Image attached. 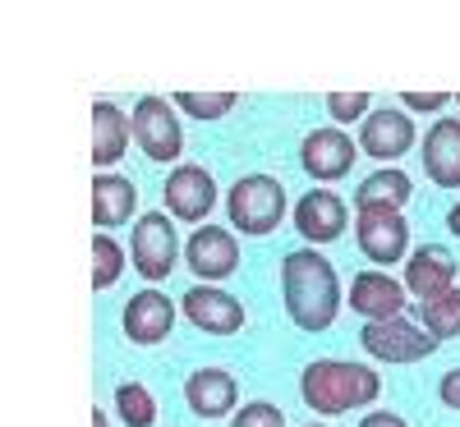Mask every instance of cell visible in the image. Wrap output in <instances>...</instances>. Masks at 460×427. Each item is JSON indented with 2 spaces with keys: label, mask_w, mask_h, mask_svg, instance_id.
I'll return each instance as SVG.
<instances>
[{
  "label": "cell",
  "mask_w": 460,
  "mask_h": 427,
  "mask_svg": "<svg viewBox=\"0 0 460 427\" xmlns=\"http://www.w3.org/2000/svg\"><path fill=\"white\" fill-rule=\"evenodd\" d=\"M281 299H286V318L314 336L341 318V303H345L336 266L309 244L281 257Z\"/></svg>",
  "instance_id": "cell-1"
},
{
  "label": "cell",
  "mask_w": 460,
  "mask_h": 427,
  "mask_svg": "<svg viewBox=\"0 0 460 427\" xmlns=\"http://www.w3.org/2000/svg\"><path fill=\"white\" fill-rule=\"evenodd\" d=\"M299 396L318 414H350L364 409L382 396V377L368 363H350V359H314L299 372Z\"/></svg>",
  "instance_id": "cell-2"
},
{
  "label": "cell",
  "mask_w": 460,
  "mask_h": 427,
  "mask_svg": "<svg viewBox=\"0 0 460 427\" xmlns=\"http://www.w3.org/2000/svg\"><path fill=\"white\" fill-rule=\"evenodd\" d=\"M286 184L277 175H240L226 193L230 225H240V235H272L286 221Z\"/></svg>",
  "instance_id": "cell-3"
},
{
  "label": "cell",
  "mask_w": 460,
  "mask_h": 427,
  "mask_svg": "<svg viewBox=\"0 0 460 427\" xmlns=\"http://www.w3.org/2000/svg\"><path fill=\"white\" fill-rule=\"evenodd\" d=\"M129 257H134V271L143 281H166L175 262H180V235H175V216L171 212H147L138 216L134 235H129Z\"/></svg>",
  "instance_id": "cell-4"
},
{
  "label": "cell",
  "mask_w": 460,
  "mask_h": 427,
  "mask_svg": "<svg viewBox=\"0 0 460 427\" xmlns=\"http://www.w3.org/2000/svg\"><path fill=\"white\" fill-rule=\"evenodd\" d=\"M129 129H134V143L147 161H175L184 152V134H180V115L166 97H138L134 101V115H129Z\"/></svg>",
  "instance_id": "cell-5"
},
{
  "label": "cell",
  "mask_w": 460,
  "mask_h": 427,
  "mask_svg": "<svg viewBox=\"0 0 460 427\" xmlns=\"http://www.w3.org/2000/svg\"><path fill=\"white\" fill-rule=\"evenodd\" d=\"M364 354L377 363H424L429 354H438V344L424 327H414L410 318H392V322H364L359 331Z\"/></svg>",
  "instance_id": "cell-6"
},
{
  "label": "cell",
  "mask_w": 460,
  "mask_h": 427,
  "mask_svg": "<svg viewBox=\"0 0 460 427\" xmlns=\"http://www.w3.org/2000/svg\"><path fill=\"white\" fill-rule=\"evenodd\" d=\"M355 240L359 253L377 262V271L410 257V225L396 207H355Z\"/></svg>",
  "instance_id": "cell-7"
},
{
  "label": "cell",
  "mask_w": 460,
  "mask_h": 427,
  "mask_svg": "<svg viewBox=\"0 0 460 427\" xmlns=\"http://www.w3.org/2000/svg\"><path fill=\"white\" fill-rule=\"evenodd\" d=\"M414 138H419L414 120L401 106H382L359 125V152L373 157V161H382V166H392V161L405 157V152H414Z\"/></svg>",
  "instance_id": "cell-8"
},
{
  "label": "cell",
  "mask_w": 460,
  "mask_h": 427,
  "mask_svg": "<svg viewBox=\"0 0 460 427\" xmlns=\"http://www.w3.org/2000/svg\"><path fill=\"white\" fill-rule=\"evenodd\" d=\"M355 157H359V143L345 134V129H336V125L304 134V143H299V166L309 170L314 179H323V184L345 179V175H350V166H355Z\"/></svg>",
  "instance_id": "cell-9"
},
{
  "label": "cell",
  "mask_w": 460,
  "mask_h": 427,
  "mask_svg": "<svg viewBox=\"0 0 460 427\" xmlns=\"http://www.w3.org/2000/svg\"><path fill=\"white\" fill-rule=\"evenodd\" d=\"M184 262L189 271L208 285V281H226L240 271V244L226 225H199L184 244Z\"/></svg>",
  "instance_id": "cell-10"
},
{
  "label": "cell",
  "mask_w": 460,
  "mask_h": 427,
  "mask_svg": "<svg viewBox=\"0 0 460 427\" xmlns=\"http://www.w3.org/2000/svg\"><path fill=\"white\" fill-rule=\"evenodd\" d=\"M345 221H350V207H345V198L332 188H309L295 203V230L309 240V248L336 244L345 235Z\"/></svg>",
  "instance_id": "cell-11"
},
{
  "label": "cell",
  "mask_w": 460,
  "mask_h": 427,
  "mask_svg": "<svg viewBox=\"0 0 460 427\" xmlns=\"http://www.w3.org/2000/svg\"><path fill=\"white\" fill-rule=\"evenodd\" d=\"M162 198H166V212L175 221L199 225L217 207V184H212V175L203 166H175L166 175V184H162Z\"/></svg>",
  "instance_id": "cell-12"
},
{
  "label": "cell",
  "mask_w": 460,
  "mask_h": 427,
  "mask_svg": "<svg viewBox=\"0 0 460 427\" xmlns=\"http://www.w3.org/2000/svg\"><path fill=\"white\" fill-rule=\"evenodd\" d=\"M180 308H184V318L194 322L199 331H208V336H235L249 322L244 303L235 294L217 290V285H194V290L180 299Z\"/></svg>",
  "instance_id": "cell-13"
},
{
  "label": "cell",
  "mask_w": 460,
  "mask_h": 427,
  "mask_svg": "<svg viewBox=\"0 0 460 427\" xmlns=\"http://www.w3.org/2000/svg\"><path fill=\"white\" fill-rule=\"evenodd\" d=\"M405 290L419 303H433V299L460 290L456 285V257H451V248L447 244H419L410 253V262H405Z\"/></svg>",
  "instance_id": "cell-14"
},
{
  "label": "cell",
  "mask_w": 460,
  "mask_h": 427,
  "mask_svg": "<svg viewBox=\"0 0 460 427\" xmlns=\"http://www.w3.org/2000/svg\"><path fill=\"white\" fill-rule=\"evenodd\" d=\"M350 308L364 322H392L405 318V281L387 276V271H359L350 281Z\"/></svg>",
  "instance_id": "cell-15"
},
{
  "label": "cell",
  "mask_w": 460,
  "mask_h": 427,
  "mask_svg": "<svg viewBox=\"0 0 460 427\" xmlns=\"http://www.w3.org/2000/svg\"><path fill=\"white\" fill-rule=\"evenodd\" d=\"M240 400V381L226 368H194L184 377V405L194 418H226Z\"/></svg>",
  "instance_id": "cell-16"
},
{
  "label": "cell",
  "mask_w": 460,
  "mask_h": 427,
  "mask_svg": "<svg viewBox=\"0 0 460 427\" xmlns=\"http://www.w3.org/2000/svg\"><path fill=\"white\" fill-rule=\"evenodd\" d=\"M424 175L438 188H460V120L456 115H438L433 129L424 134Z\"/></svg>",
  "instance_id": "cell-17"
},
{
  "label": "cell",
  "mask_w": 460,
  "mask_h": 427,
  "mask_svg": "<svg viewBox=\"0 0 460 427\" xmlns=\"http://www.w3.org/2000/svg\"><path fill=\"white\" fill-rule=\"evenodd\" d=\"M175 327V303L162 290H138L125 303V336L134 344H162Z\"/></svg>",
  "instance_id": "cell-18"
},
{
  "label": "cell",
  "mask_w": 460,
  "mask_h": 427,
  "mask_svg": "<svg viewBox=\"0 0 460 427\" xmlns=\"http://www.w3.org/2000/svg\"><path fill=\"white\" fill-rule=\"evenodd\" d=\"M134 129H129V115H120V106L115 101H93V166H115L125 157Z\"/></svg>",
  "instance_id": "cell-19"
},
{
  "label": "cell",
  "mask_w": 460,
  "mask_h": 427,
  "mask_svg": "<svg viewBox=\"0 0 460 427\" xmlns=\"http://www.w3.org/2000/svg\"><path fill=\"white\" fill-rule=\"evenodd\" d=\"M138 207V188L129 175H93V225L111 230V225H125Z\"/></svg>",
  "instance_id": "cell-20"
},
{
  "label": "cell",
  "mask_w": 460,
  "mask_h": 427,
  "mask_svg": "<svg viewBox=\"0 0 460 427\" xmlns=\"http://www.w3.org/2000/svg\"><path fill=\"white\" fill-rule=\"evenodd\" d=\"M410 193H414V184H410V175L405 170H396V166H382V170H373L359 188H355V207H405L410 203Z\"/></svg>",
  "instance_id": "cell-21"
},
{
  "label": "cell",
  "mask_w": 460,
  "mask_h": 427,
  "mask_svg": "<svg viewBox=\"0 0 460 427\" xmlns=\"http://www.w3.org/2000/svg\"><path fill=\"white\" fill-rule=\"evenodd\" d=\"M115 409H120V423L125 427H152L157 423V400L143 381H120L115 386Z\"/></svg>",
  "instance_id": "cell-22"
},
{
  "label": "cell",
  "mask_w": 460,
  "mask_h": 427,
  "mask_svg": "<svg viewBox=\"0 0 460 427\" xmlns=\"http://www.w3.org/2000/svg\"><path fill=\"white\" fill-rule=\"evenodd\" d=\"M419 318H424V331L433 340H451L460 336V290L433 299V303H419Z\"/></svg>",
  "instance_id": "cell-23"
},
{
  "label": "cell",
  "mask_w": 460,
  "mask_h": 427,
  "mask_svg": "<svg viewBox=\"0 0 460 427\" xmlns=\"http://www.w3.org/2000/svg\"><path fill=\"white\" fill-rule=\"evenodd\" d=\"M120 271H125V248L106 230H97L93 235V290H111L120 281Z\"/></svg>",
  "instance_id": "cell-24"
},
{
  "label": "cell",
  "mask_w": 460,
  "mask_h": 427,
  "mask_svg": "<svg viewBox=\"0 0 460 427\" xmlns=\"http://www.w3.org/2000/svg\"><path fill=\"white\" fill-rule=\"evenodd\" d=\"M235 92H175L171 106L184 110V115H194V120H221V115L235 110Z\"/></svg>",
  "instance_id": "cell-25"
},
{
  "label": "cell",
  "mask_w": 460,
  "mask_h": 427,
  "mask_svg": "<svg viewBox=\"0 0 460 427\" xmlns=\"http://www.w3.org/2000/svg\"><path fill=\"white\" fill-rule=\"evenodd\" d=\"M327 115L341 125H364L373 115V97L368 92H327Z\"/></svg>",
  "instance_id": "cell-26"
},
{
  "label": "cell",
  "mask_w": 460,
  "mask_h": 427,
  "mask_svg": "<svg viewBox=\"0 0 460 427\" xmlns=\"http://www.w3.org/2000/svg\"><path fill=\"white\" fill-rule=\"evenodd\" d=\"M230 427H286V414L277 405H267V400H249L244 409H235Z\"/></svg>",
  "instance_id": "cell-27"
},
{
  "label": "cell",
  "mask_w": 460,
  "mask_h": 427,
  "mask_svg": "<svg viewBox=\"0 0 460 427\" xmlns=\"http://www.w3.org/2000/svg\"><path fill=\"white\" fill-rule=\"evenodd\" d=\"M447 101H451L447 92H405V97H401V106H405V110H429V115H433V110H442Z\"/></svg>",
  "instance_id": "cell-28"
},
{
  "label": "cell",
  "mask_w": 460,
  "mask_h": 427,
  "mask_svg": "<svg viewBox=\"0 0 460 427\" xmlns=\"http://www.w3.org/2000/svg\"><path fill=\"white\" fill-rule=\"evenodd\" d=\"M438 400H442L447 409H460V368H451V372L438 381Z\"/></svg>",
  "instance_id": "cell-29"
},
{
  "label": "cell",
  "mask_w": 460,
  "mask_h": 427,
  "mask_svg": "<svg viewBox=\"0 0 460 427\" xmlns=\"http://www.w3.org/2000/svg\"><path fill=\"white\" fill-rule=\"evenodd\" d=\"M359 427H410L401 414H387V409H373V414H364L359 418Z\"/></svg>",
  "instance_id": "cell-30"
},
{
  "label": "cell",
  "mask_w": 460,
  "mask_h": 427,
  "mask_svg": "<svg viewBox=\"0 0 460 427\" xmlns=\"http://www.w3.org/2000/svg\"><path fill=\"white\" fill-rule=\"evenodd\" d=\"M447 230H451V235H456V240H460V203H456V207H451V212H447Z\"/></svg>",
  "instance_id": "cell-31"
},
{
  "label": "cell",
  "mask_w": 460,
  "mask_h": 427,
  "mask_svg": "<svg viewBox=\"0 0 460 427\" xmlns=\"http://www.w3.org/2000/svg\"><path fill=\"white\" fill-rule=\"evenodd\" d=\"M93 427H106V414L102 409H93Z\"/></svg>",
  "instance_id": "cell-32"
},
{
  "label": "cell",
  "mask_w": 460,
  "mask_h": 427,
  "mask_svg": "<svg viewBox=\"0 0 460 427\" xmlns=\"http://www.w3.org/2000/svg\"><path fill=\"white\" fill-rule=\"evenodd\" d=\"M309 427H327V423H309Z\"/></svg>",
  "instance_id": "cell-33"
},
{
  "label": "cell",
  "mask_w": 460,
  "mask_h": 427,
  "mask_svg": "<svg viewBox=\"0 0 460 427\" xmlns=\"http://www.w3.org/2000/svg\"><path fill=\"white\" fill-rule=\"evenodd\" d=\"M456 101H460V97H456Z\"/></svg>",
  "instance_id": "cell-34"
}]
</instances>
